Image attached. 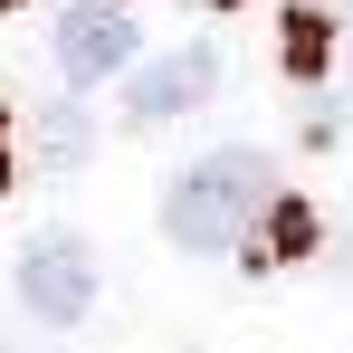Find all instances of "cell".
Returning <instances> with one entry per match:
<instances>
[{"label":"cell","instance_id":"2","mask_svg":"<svg viewBox=\"0 0 353 353\" xmlns=\"http://www.w3.org/2000/svg\"><path fill=\"white\" fill-rule=\"evenodd\" d=\"M19 296H29V315H48V325H77L86 305H96V248L86 239H39L29 258H19Z\"/></svg>","mask_w":353,"mask_h":353},{"label":"cell","instance_id":"9","mask_svg":"<svg viewBox=\"0 0 353 353\" xmlns=\"http://www.w3.org/2000/svg\"><path fill=\"white\" fill-rule=\"evenodd\" d=\"M0 10H19V0H0Z\"/></svg>","mask_w":353,"mask_h":353},{"label":"cell","instance_id":"3","mask_svg":"<svg viewBox=\"0 0 353 353\" xmlns=\"http://www.w3.org/2000/svg\"><path fill=\"white\" fill-rule=\"evenodd\" d=\"M134 58V19H124L115 0H77L58 19V67L77 77V86H96V77H115V67Z\"/></svg>","mask_w":353,"mask_h":353},{"label":"cell","instance_id":"6","mask_svg":"<svg viewBox=\"0 0 353 353\" xmlns=\"http://www.w3.org/2000/svg\"><path fill=\"white\" fill-rule=\"evenodd\" d=\"M287 67L296 77H325V10H305V0L287 10Z\"/></svg>","mask_w":353,"mask_h":353},{"label":"cell","instance_id":"10","mask_svg":"<svg viewBox=\"0 0 353 353\" xmlns=\"http://www.w3.org/2000/svg\"><path fill=\"white\" fill-rule=\"evenodd\" d=\"M220 10H230V0H220Z\"/></svg>","mask_w":353,"mask_h":353},{"label":"cell","instance_id":"1","mask_svg":"<svg viewBox=\"0 0 353 353\" xmlns=\"http://www.w3.org/2000/svg\"><path fill=\"white\" fill-rule=\"evenodd\" d=\"M268 201H277L268 153L230 143V153L191 163V172L163 191V230H172V248H191V258H220V248H239V239H248V220H258Z\"/></svg>","mask_w":353,"mask_h":353},{"label":"cell","instance_id":"7","mask_svg":"<svg viewBox=\"0 0 353 353\" xmlns=\"http://www.w3.org/2000/svg\"><path fill=\"white\" fill-rule=\"evenodd\" d=\"M39 143H48V153H58V163H77V153H86V115H39Z\"/></svg>","mask_w":353,"mask_h":353},{"label":"cell","instance_id":"4","mask_svg":"<svg viewBox=\"0 0 353 353\" xmlns=\"http://www.w3.org/2000/svg\"><path fill=\"white\" fill-rule=\"evenodd\" d=\"M210 86H220V48H172V58H153L143 77H134L124 115H134V124H163V115H181V105H201Z\"/></svg>","mask_w":353,"mask_h":353},{"label":"cell","instance_id":"5","mask_svg":"<svg viewBox=\"0 0 353 353\" xmlns=\"http://www.w3.org/2000/svg\"><path fill=\"white\" fill-rule=\"evenodd\" d=\"M248 230H268V239H258V258H305V248H315V210L277 191V201H268V210H258Z\"/></svg>","mask_w":353,"mask_h":353},{"label":"cell","instance_id":"11","mask_svg":"<svg viewBox=\"0 0 353 353\" xmlns=\"http://www.w3.org/2000/svg\"><path fill=\"white\" fill-rule=\"evenodd\" d=\"M0 353H10V344H0Z\"/></svg>","mask_w":353,"mask_h":353},{"label":"cell","instance_id":"8","mask_svg":"<svg viewBox=\"0 0 353 353\" xmlns=\"http://www.w3.org/2000/svg\"><path fill=\"white\" fill-rule=\"evenodd\" d=\"M0 191H10V153H0Z\"/></svg>","mask_w":353,"mask_h":353}]
</instances>
